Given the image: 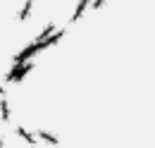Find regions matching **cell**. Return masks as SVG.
Listing matches in <instances>:
<instances>
[{
	"mask_svg": "<svg viewBox=\"0 0 155 148\" xmlns=\"http://www.w3.org/2000/svg\"><path fill=\"white\" fill-rule=\"evenodd\" d=\"M38 136L43 139V141H48V143H55V146L60 143L58 136H55V134H50V131H45V129H38Z\"/></svg>",
	"mask_w": 155,
	"mask_h": 148,
	"instance_id": "1",
	"label": "cell"
},
{
	"mask_svg": "<svg viewBox=\"0 0 155 148\" xmlns=\"http://www.w3.org/2000/svg\"><path fill=\"white\" fill-rule=\"evenodd\" d=\"M0 115H2V122H10V105H7L5 96H2V100H0Z\"/></svg>",
	"mask_w": 155,
	"mask_h": 148,
	"instance_id": "2",
	"label": "cell"
},
{
	"mask_svg": "<svg viewBox=\"0 0 155 148\" xmlns=\"http://www.w3.org/2000/svg\"><path fill=\"white\" fill-rule=\"evenodd\" d=\"M17 134H19L24 141H29V143H36V136H34V134H29V131L24 129V127H17Z\"/></svg>",
	"mask_w": 155,
	"mask_h": 148,
	"instance_id": "3",
	"label": "cell"
},
{
	"mask_svg": "<svg viewBox=\"0 0 155 148\" xmlns=\"http://www.w3.org/2000/svg\"><path fill=\"white\" fill-rule=\"evenodd\" d=\"M2 96H5V91H2V89H0V98H2Z\"/></svg>",
	"mask_w": 155,
	"mask_h": 148,
	"instance_id": "4",
	"label": "cell"
},
{
	"mask_svg": "<svg viewBox=\"0 0 155 148\" xmlns=\"http://www.w3.org/2000/svg\"><path fill=\"white\" fill-rule=\"evenodd\" d=\"M0 148H2V139H0Z\"/></svg>",
	"mask_w": 155,
	"mask_h": 148,
	"instance_id": "5",
	"label": "cell"
}]
</instances>
